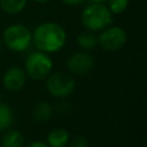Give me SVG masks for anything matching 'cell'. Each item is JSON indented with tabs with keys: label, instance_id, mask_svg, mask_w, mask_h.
<instances>
[{
	"label": "cell",
	"instance_id": "6da1fadb",
	"mask_svg": "<svg viewBox=\"0 0 147 147\" xmlns=\"http://www.w3.org/2000/svg\"><path fill=\"white\" fill-rule=\"evenodd\" d=\"M32 42L38 51L44 53H56L67 42L64 28L53 21L40 23L32 32Z\"/></svg>",
	"mask_w": 147,
	"mask_h": 147
},
{
	"label": "cell",
	"instance_id": "7a4b0ae2",
	"mask_svg": "<svg viewBox=\"0 0 147 147\" xmlns=\"http://www.w3.org/2000/svg\"><path fill=\"white\" fill-rule=\"evenodd\" d=\"M114 15L106 3L90 2L80 14V21L84 28L92 32H98L113 23Z\"/></svg>",
	"mask_w": 147,
	"mask_h": 147
},
{
	"label": "cell",
	"instance_id": "3957f363",
	"mask_svg": "<svg viewBox=\"0 0 147 147\" xmlns=\"http://www.w3.org/2000/svg\"><path fill=\"white\" fill-rule=\"evenodd\" d=\"M2 41L13 52H24L32 42V32L24 24L15 23L5 29Z\"/></svg>",
	"mask_w": 147,
	"mask_h": 147
},
{
	"label": "cell",
	"instance_id": "277c9868",
	"mask_svg": "<svg viewBox=\"0 0 147 147\" xmlns=\"http://www.w3.org/2000/svg\"><path fill=\"white\" fill-rule=\"evenodd\" d=\"M53 69V61L47 53L37 51L31 53L24 63L25 74L32 79H45Z\"/></svg>",
	"mask_w": 147,
	"mask_h": 147
},
{
	"label": "cell",
	"instance_id": "5b68a950",
	"mask_svg": "<svg viewBox=\"0 0 147 147\" xmlns=\"http://www.w3.org/2000/svg\"><path fill=\"white\" fill-rule=\"evenodd\" d=\"M100 32L101 33L98 36V46L107 52L121 49L127 40L126 31L117 25H109Z\"/></svg>",
	"mask_w": 147,
	"mask_h": 147
},
{
	"label": "cell",
	"instance_id": "8992f818",
	"mask_svg": "<svg viewBox=\"0 0 147 147\" xmlns=\"http://www.w3.org/2000/svg\"><path fill=\"white\" fill-rule=\"evenodd\" d=\"M74 78L63 71L49 74L46 80V87L51 95L55 98H65L70 95L75 90Z\"/></svg>",
	"mask_w": 147,
	"mask_h": 147
},
{
	"label": "cell",
	"instance_id": "52a82bcc",
	"mask_svg": "<svg viewBox=\"0 0 147 147\" xmlns=\"http://www.w3.org/2000/svg\"><path fill=\"white\" fill-rule=\"evenodd\" d=\"M94 57L87 52H77L71 54L67 60V67L74 75H87L94 68Z\"/></svg>",
	"mask_w": 147,
	"mask_h": 147
},
{
	"label": "cell",
	"instance_id": "ba28073f",
	"mask_svg": "<svg viewBox=\"0 0 147 147\" xmlns=\"http://www.w3.org/2000/svg\"><path fill=\"white\" fill-rule=\"evenodd\" d=\"M26 80L25 71L20 67H11L7 69L2 77V83L6 90L10 92H16L21 90Z\"/></svg>",
	"mask_w": 147,
	"mask_h": 147
},
{
	"label": "cell",
	"instance_id": "9c48e42d",
	"mask_svg": "<svg viewBox=\"0 0 147 147\" xmlns=\"http://www.w3.org/2000/svg\"><path fill=\"white\" fill-rule=\"evenodd\" d=\"M69 133L67 130L57 127L52 130L47 136V145L49 147H65L69 142Z\"/></svg>",
	"mask_w": 147,
	"mask_h": 147
},
{
	"label": "cell",
	"instance_id": "30bf717a",
	"mask_svg": "<svg viewBox=\"0 0 147 147\" xmlns=\"http://www.w3.org/2000/svg\"><path fill=\"white\" fill-rule=\"evenodd\" d=\"M52 115H53V108L46 101H39L32 108V117L37 122H41V123L47 122L51 119Z\"/></svg>",
	"mask_w": 147,
	"mask_h": 147
},
{
	"label": "cell",
	"instance_id": "8fae6325",
	"mask_svg": "<svg viewBox=\"0 0 147 147\" xmlns=\"http://www.w3.org/2000/svg\"><path fill=\"white\" fill-rule=\"evenodd\" d=\"M24 137L18 130H7L1 139V147H23Z\"/></svg>",
	"mask_w": 147,
	"mask_h": 147
},
{
	"label": "cell",
	"instance_id": "7c38bea8",
	"mask_svg": "<svg viewBox=\"0 0 147 147\" xmlns=\"http://www.w3.org/2000/svg\"><path fill=\"white\" fill-rule=\"evenodd\" d=\"M77 45L84 51H91L98 46V36L92 31H85L78 34Z\"/></svg>",
	"mask_w": 147,
	"mask_h": 147
},
{
	"label": "cell",
	"instance_id": "4fadbf2b",
	"mask_svg": "<svg viewBox=\"0 0 147 147\" xmlns=\"http://www.w3.org/2000/svg\"><path fill=\"white\" fill-rule=\"evenodd\" d=\"M28 0H0V8L3 13L16 15L26 7Z\"/></svg>",
	"mask_w": 147,
	"mask_h": 147
},
{
	"label": "cell",
	"instance_id": "5bb4252c",
	"mask_svg": "<svg viewBox=\"0 0 147 147\" xmlns=\"http://www.w3.org/2000/svg\"><path fill=\"white\" fill-rule=\"evenodd\" d=\"M14 122V114L11 108L6 105L0 102V133L7 131Z\"/></svg>",
	"mask_w": 147,
	"mask_h": 147
},
{
	"label": "cell",
	"instance_id": "9a60e30c",
	"mask_svg": "<svg viewBox=\"0 0 147 147\" xmlns=\"http://www.w3.org/2000/svg\"><path fill=\"white\" fill-rule=\"evenodd\" d=\"M129 2L130 0H108L106 5L113 15H119L127 9Z\"/></svg>",
	"mask_w": 147,
	"mask_h": 147
},
{
	"label": "cell",
	"instance_id": "2e32d148",
	"mask_svg": "<svg viewBox=\"0 0 147 147\" xmlns=\"http://www.w3.org/2000/svg\"><path fill=\"white\" fill-rule=\"evenodd\" d=\"M70 147H88V140L84 136H76L71 141Z\"/></svg>",
	"mask_w": 147,
	"mask_h": 147
},
{
	"label": "cell",
	"instance_id": "e0dca14e",
	"mask_svg": "<svg viewBox=\"0 0 147 147\" xmlns=\"http://www.w3.org/2000/svg\"><path fill=\"white\" fill-rule=\"evenodd\" d=\"M60 1L67 6H79L83 2H85L86 0H60Z\"/></svg>",
	"mask_w": 147,
	"mask_h": 147
},
{
	"label": "cell",
	"instance_id": "ac0fdd59",
	"mask_svg": "<svg viewBox=\"0 0 147 147\" xmlns=\"http://www.w3.org/2000/svg\"><path fill=\"white\" fill-rule=\"evenodd\" d=\"M28 147H49V146L44 141H33Z\"/></svg>",
	"mask_w": 147,
	"mask_h": 147
},
{
	"label": "cell",
	"instance_id": "d6986e66",
	"mask_svg": "<svg viewBox=\"0 0 147 147\" xmlns=\"http://www.w3.org/2000/svg\"><path fill=\"white\" fill-rule=\"evenodd\" d=\"M90 2H94V3H107L108 0H88Z\"/></svg>",
	"mask_w": 147,
	"mask_h": 147
},
{
	"label": "cell",
	"instance_id": "ffe728a7",
	"mask_svg": "<svg viewBox=\"0 0 147 147\" xmlns=\"http://www.w3.org/2000/svg\"><path fill=\"white\" fill-rule=\"evenodd\" d=\"M34 2H38V3H45V2H48L51 0H33Z\"/></svg>",
	"mask_w": 147,
	"mask_h": 147
},
{
	"label": "cell",
	"instance_id": "44dd1931",
	"mask_svg": "<svg viewBox=\"0 0 147 147\" xmlns=\"http://www.w3.org/2000/svg\"><path fill=\"white\" fill-rule=\"evenodd\" d=\"M1 47H2V45H1V40H0V52H1Z\"/></svg>",
	"mask_w": 147,
	"mask_h": 147
},
{
	"label": "cell",
	"instance_id": "7402d4cb",
	"mask_svg": "<svg viewBox=\"0 0 147 147\" xmlns=\"http://www.w3.org/2000/svg\"><path fill=\"white\" fill-rule=\"evenodd\" d=\"M0 100H1V94H0Z\"/></svg>",
	"mask_w": 147,
	"mask_h": 147
}]
</instances>
